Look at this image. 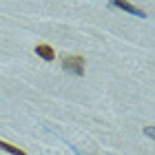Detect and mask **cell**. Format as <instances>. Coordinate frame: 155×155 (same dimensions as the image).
<instances>
[{
	"label": "cell",
	"mask_w": 155,
	"mask_h": 155,
	"mask_svg": "<svg viewBox=\"0 0 155 155\" xmlns=\"http://www.w3.org/2000/svg\"><path fill=\"white\" fill-rule=\"evenodd\" d=\"M62 69L73 75H84V58L82 55H67L62 60Z\"/></svg>",
	"instance_id": "obj_1"
},
{
	"label": "cell",
	"mask_w": 155,
	"mask_h": 155,
	"mask_svg": "<svg viewBox=\"0 0 155 155\" xmlns=\"http://www.w3.org/2000/svg\"><path fill=\"white\" fill-rule=\"evenodd\" d=\"M144 133H146L149 137H155V131H153V126H146V129H144Z\"/></svg>",
	"instance_id": "obj_5"
},
{
	"label": "cell",
	"mask_w": 155,
	"mask_h": 155,
	"mask_svg": "<svg viewBox=\"0 0 155 155\" xmlns=\"http://www.w3.org/2000/svg\"><path fill=\"white\" fill-rule=\"evenodd\" d=\"M111 7H115V9H122L126 13H133V16H140V18H146V13L140 9V7H133L131 2H126V0H111L109 2Z\"/></svg>",
	"instance_id": "obj_2"
},
{
	"label": "cell",
	"mask_w": 155,
	"mask_h": 155,
	"mask_svg": "<svg viewBox=\"0 0 155 155\" xmlns=\"http://www.w3.org/2000/svg\"><path fill=\"white\" fill-rule=\"evenodd\" d=\"M0 149L7 151V153H11V155H27L22 149H18V146H13V144H9V142H5V140H0Z\"/></svg>",
	"instance_id": "obj_4"
},
{
	"label": "cell",
	"mask_w": 155,
	"mask_h": 155,
	"mask_svg": "<svg viewBox=\"0 0 155 155\" xmlns=\"http://www.w3.org/2000/svg\"><path fill=\"white\" fill-rule=\"evenodd\" d=\"M36 53L40 55L42 60H47V62H51V60L55 58V51H53L49 45H38V47H36Z\"/></svg>",
	"instance_id": "obj_3"
}]
</instances>
